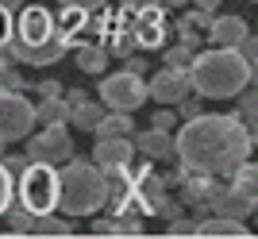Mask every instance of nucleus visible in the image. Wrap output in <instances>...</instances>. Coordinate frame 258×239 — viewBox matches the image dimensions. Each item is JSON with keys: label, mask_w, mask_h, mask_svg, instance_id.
Masks as SVG:
<instances>
[{"label": "nucleus", "mask_w": 258, "mask_h": 239, "mask_svg": "<svg viewBox=\"0 0 258 239\" xmlns=\"http://www.w3.org/2000/svg\"><path fill=\"white\" fill-rule=\"evenodd\" d=\"M250 4H258V0H250Z\"/></svg>", "instance_id": "nucleus-52"}, {"label": "nucleus", "mask_w": 258, "mask_h": 239, "mask_svg": "<svg viewBox=\"0 0 258 239\" xmlns=\"http://www.w3.org/2000/svg\"><path fill=\"white\" fill-rule=\"evenodd\" d=\"M12 205H16V174L0 162V216H8Z\"/></svg>", "instance_id": "nucleus-27"}, {"label": "nucleus", "mask_w": 258, "mask_h": 239, "mask_svg": "<svg viewBox=\"0 0 258 239\" xmlns=\"http://www.w3.org/2000/svg\"><path fill=\"white\" fill-rule=\"evenodd\" d=\"M220 189H224V185H220V174L185 170V177H181V201H189V205H212Z\"/></svg>", "instance_id": "nucleus-15"}, {"label": "nucleus", "mask_w": 258, "mask_h": 239, "mask_svg": "<svg viewBox=\"0 0 258 239\" xmlns=\"http://www.w3.org/2000/svg\"><path fill=\"white\" fill-rule=\"evenodd\" d=\"M205 35H208L212 46H239L250 31H247V20H243V16H216Z\"/></svg>", "instance_id": "nucleus-16"}, {"label": "nucleus", "mask_w": 258, "mask_h": 239, "mask_svg": "<svg viewBox=\"0 0 258 239\" xmlns=\"http://www.w3.org/2000/svg\"><path fill=\"white\" fill-rule=\"evenodd\" d=\"M193 93L197 89H193L189 66H162L158 74L151 77V100H158V104H181Z\"/></svg>", "instance_id": "nucleus-8"}, {"label": "nucleus", "mask_w": 258, "mask_h": 239, "mask_svg": "<svg viewBox=\"0 0 258 239\" xmlns=\"http://www.w3.org/2000/svg\"><path fill=\"white\" fill-rule=\"evenodd\" d=\"M35 235H74V224L70 220H58V212H46L35 224Z\"/></svg>", "instance_id": "nucleus-26"}, {"label": "nucleus", "mask_w": 258, "mask_h": 239, "mask_svg": "<svg viewBox=\"0 0 258 239\" xmlns=\"http://www.w3.org/2000/svg\"><path fill=\"white\" fill-rule=\"evenodd\" d=\"M62 8H85V12H100L108 0H58Z\"/></svg>", "instance_id": "nucleus-39"}, {"label": "nucleus", "mask_w": 258, "mask_h": 239, "mask_svg": "<svg viewBox=\"0 0 258 239\" xmlns=\"http://www.w3.org/2000/svg\"><path fill=\"white\" fill-rule=\"evenodd\" d=\"M16 39V12L0 8V46H8Z\"/></svg>", "instance_id": "nucleus-30"}, {"label": "nucleus", "mask_w": 258, "mask_h": 239, "mask_svg": "<svg viewBox=\"0 0 258 239\" xmlns=\"http://www.w3.org/2000/svg\"><path fill=\"white\" fill-rule=\"evenodd\" d=\"M254 151V139H250L247 119L231 116H212V112H201V116L185 119L181 131H177V158H181L185 170H201V174H220L231 177L235 166H243Z\"/></svg>", "instance_id": "nucleus-1"}, {"label": "nucleus", "mask_w": 258, "mask_h": 239, "mask_svg": "<svg viewBox=\"0 0 258 239\" xmlns=\"http://www.w3.org/2000/svg\"><path fill=\"white\" fill-rule=\"evenodd\" d=\"M181 23H189V27H201V31H208L212 27V12H205V8H197L193 4V12H185V20Z\"/></svg>", "instance_id": "nucleus-32"}, {"label": "nucleus", "mask_w": 258, "mask_h": 239, "mask_svg": "<svg viewBox=\"0 0 258 239\" xmlns=\"http://www.w3.org/2000/svg\"><path fill=\"white\" fill-rule=\"evenodd\" d=\"M93 235H119V220L112 216V220H97L93 224Z\"/></svg>", "instance_id": "nucleus-41"}, {"label": "nucleus", "mask_w": 258, "mask_h": 239, "mask_svg": "<svg viewBox=\"0 0 258 239\" xmlns=\"http://www.w3.org/2000/svg\"><path fill=\"white\" fill-rule=\"evenodd\" d=\"M85 27H89V12L85 8H62V12H58V31H62L74 46L85 43V39H81Z\"/></svg>", "instance_id": "nucleus-19"}, {"label": "nucleus", "mask_w": 258, "mask_h": 239, "mask_svg": "<svg viewBox=\"0 0 258 239\" xmlns=\"http://www.w3.org/2000/svg\"><path fill=\"white\" fill-rule=\"evenodd\" d=\"M231 189H239V193L247 197V201H254V208H258V162H243V166H235V174H231Z\"/></svg>", "instance_id": "nucleus-24"}, {"label": "nucleus", "mask_w": 258, "mask_h": 239, "mask_svg": "<svg viewBox=\"0 0 258 239\" xmlns=\"http://www.w3.org/2000/svg\"><path fill=\"white\" fill-rule=\"evenodd\" d=\"M158 197H166V177L154 174L151 158L135 170V189H131V208L139 216H158Z\"/></svg>", "instance_id": "nucleus-9"}, {"label": "nucleus", "mask_w": 258, "mask_h": 239, "mask_svg": "<svg viewBox=\"0 0 258 239\" xmlns=\"http://www.w3.org/2000/svg\"><path fill=\"white\" fill-rule=\"evenodd\" d=\"M250 85H258V62L250 66Z\"/></svg>", "instance_id": "nucleus-49"}, {"label": "nucleus", "mask_w": 258, "mask_h": 239, "mask_svg": "<svg viewBox=\"0 0 258 239\" xmlns=\"http://www.w3.org/2000/svg\"><path fill=\"white\" fill-rule=\"evenodd\" d=\"M35 224H39V212H31V208H23V205L8 208V228L16 235H35Z\"/></svg>", "instance_id": "nucleus-25"}, {"label": "nucleus", "mask_w": 258, "mask_h": 239, "mask_svg": "<svg viewBox=\"0 0 258 239\" xmlns=\"http://www.w3.org/2000/svg\"><path fill=\"white\" fill-rule=\"evenodd\" d=\"M70 39H66L62 31L54 35V39H46V43H35V46H23L20 39H12L4 50H12V58L16 62H23V66H35V70H43V66H54V62H62L66 58V50H70Z\"/></svg>", "instance_id": "nucleus-11"}, {"label": "nucleus", "mask_w": 258, "mask_h": 239, "mask_svg": "<svg viewBox=\"0 0 258 239\" xmlns=\"http://www.w3.org/2000/svg\"><path fill=\"white\" fill-rule=\"evenodd\" d=\"M27 158L31 162H54V166H66L74 158V139L66 124H46L43 131H31L27 135Z\"/></svg>", "instance_id": "nucleus-7"}, {"label": "nucleus", "mask_w": 258, "mask_h": 239, "mask_svg": "<svg viewBox=\"0 0 258 239\" xmlns=\"http://www.w3.org/2000/svg\"><path fill=\"white\" fill-rule=\"evenodd\" d=\"M158 216H166V220H177V216H181V201H170V197H158Z\"/></svg>", "instance_id": "nucleus-35"}, {"label": "nucleus", "mask_w": 258, "mask_h": 239, "mask_svg": "<svg viewBox=\"0 0 258 239\" xmlns=\"http://www.w3.org/2000/svg\"><path fill=\"white\" fill-rule=\"evenodd\" d=\"M0 89H16V93H23V89H27V77H20V70L12 66V70L0 74Z\"/></svg>", "instance_id": "nucleus-33"}, {"label": "nucleus", "mask_w": 258, "mask_h": 239, "mask_svg": "<svg viewBox=\"0 0 258 239\" xmlns=\"http://www.w3.org/2000/svg\"><path fill=\"white\" fill-rule=\"evenodd\" d=\"M193 58H197V50H189L185 43L166 46V66H193Z\"/></svg>", "instance_id": "nucleus-29"}, {"label": "nucleus", "mask_w": 258, "mask_h": 239, "mask_svg": "<svg viewBox=\"0 0 258 239\" xmlns=\"http://www.w3.org/2000/svg\"><path fill=\"white\" fill-rule=\"evenodd\" d=\"M4 147H8V143H4V139H0V158H4Z\"/></svg>", "instance_id": "nucleus-50"}, {"label": "nucleus", "mask_w": 258, "mask_h": 239, "mask_svg": "<svg viewBox=\"0 0 258 239\" xmlns=\"http://www.w3.org/2000/svg\"><path fill=\"white\" fill-rule=\"evenodd\" d=\"M108 50L104 43H81L77 46V66L85 70V74H104V66H108Z\"/></svg>", "instance_id": "nucleus-22"}, {"label": "nucleus", "mask_w": 258, "mask_h": 239, "mask_svg": "<svg viewBox=\"0 0 258 239\" xmlns=\"http://www.w3.org/2000/svg\"><path fill=\"white\" fill-rule=\"evenodd\" d=\"M100 100L112 112H139L151 100V85L143 81V74L131 70H116V74L100 77Z\"/></svg>", "instance_id": "nucleus-5"}, {"label": "nucleus", "mask_w": 258, "mask_h": 239, "mask_svg": "<svg viewBox=\"0 0 258 239\" xmlns=\"http://www.w3.org/2000/svg\"><path fill=\"white\" fill-rule=\"evenodd\" d=\"M93 135L97 139H108V135H135V119H131V112H104V119H100L97 128H93Z\"/></svg>", "instance_id": "nucleus-20"}, {"label": "nucleus", "mask_w": 258, "mask_h": 239, "mask_svg": "<svg viewBox=\"0 0 258 239\" xmlns=\"http://www.w3.org/2000/svg\"><path fill=\"white\" fill-rule=\"evenodd\" d=\"M212 212H220V216H231V220H247L250 212H254V201H247V197L239 193V189H220L212 201Z\"/></svg>", "instance_id": "nucleus-17"}, {"label": "nucleus", "mask_w": 258, "mask_h": 239, "mask_svg": "<svg viewBox=\"0 0 258 239\" xmlns=\"http://www.w3.org/2000/svg\"><path fill=\"white\" fill-rule=\"evenodd\" d=\"M166 8H147V12H135L131 16V31H135V43L143 50H158L166 43V20H162Z\"/></svg>", "instance_id": "nucleus-12"}, {"label": "nucleus", "mask_w": 258, "mask_h": 239, "mask_svg": "<svg viewBox=\"0 0 258 239\" xmlns=\"http://www.w3.org/2000/svg\"><path fill=\"white\" fill-rule=\"evenodd\" d=\"M193 4H197V8H205V12H216V8H220V0H193Z\"/></svg>", "instance_id": "nucleus-45"}, {"label": "nucleus", "mask_w": 258, "mask_h": 239, "mask_svg": "<svg viewBox=\"0 0 258 239\" xmlns=\"http://www.w3.org/2000/svg\"><path fill=\"white\" fill-rule=\"evenodd\" d=\"M173 124H177V112H170V108H158L154 119H151V128H166V131H170Z\"/></svg>", "instance_id": "nucleus-38"}, {"label": "nucleus", "mask_w": 258, "mask_h": 239, "mask_svg": "<svg viewBox=\"0 0 258 239\" xmlns=\"http://www.w3.org/2000/svg\"><path fill=\"white\" fill-rule=\"evenodd\" d=\"M35 128H39V112L31 100L16 89H0V139L4 143L27 139Z\"/></svg>", "instance_id": "nucleus-6"}, {"label": "nucleus", "mask_w": 258, "mask_h": 239, "mask_svg": "<svg viewBox=\"0 0 258 239\" xmlns=\"http://www.w3.org/2000/svg\"><path fill=\"white\" fill-rule=\"evenodd\" d=\"M189 0H162V8H185Z\"/></svg>", "instance_id": "nucleus-47"}, {"label": "nucleus", "mask_w": 258, "mask_h": 239, "mask_svg": "<svg viewBox=\"0 0 258 239\" xmlns=\"http://www.w3.org/2000/svg\"><path fill=\"white\" fill-rule=\"evenodd\" d=\"M58 35V20L43 4H31V8H20L16 12V39L23 46H35V43H46Z\"/></svg>", "instance_id": "nucleus-10"}, {"label": "nucleus", "mask_w": 258, "mask_h": 239, "mask_svg": "<svg viewBox=\"0 0 258 239\" xmlns=\"http://www.w3.org/2000/svg\"><path fill=\"white\" fill-rule=\"evenodd\" d=\"M189 74H193L197 97H208V100H231L250 85V62L243 58L239 46L197 50Z\"/></svg>", "instance_id": "nucleus-2"}, {"label": "nucleus", "mask_w": 258, "mask_h": 239, "mask_svg": "<svg viewBox=\"0 0 258 239\" xmlns=\"http://www.w3.org/2000/svg\"><path fill=\"white\" fill-rule=\"evenodd\" d=\"M0 8H8V12H20L23 4H20V0H0Z\"/></svg>", "instance_id": "nucleus-46"}, {"label": "nucleus", "mask_w": 258, "mask_h": 239, "mask_svg": "<svg viewBox=\"0 0 258 239\" xmlns=\"http://www.w3.org/2000/svg\"><path fill=\"white\" fill-rule=\"evenodd\" d=\"M250 139H254V151H258V119L250 124Z\"/></svg>", "instance_id": "nucleus-48"}, {"label": "nucleus", "mask_w": 258, "mask_h": 239, "mask_svg": "<svg viewBox=\"0 0 258 239\" xmlns=\"http://www.w3.org/2000/svg\"><path fill=\"white\" fill-rule=\"evenodd\" d=\"M123 70H131V74H147V62H143L139 54H127V58H123Z\"/></svg>", "instance_id": "nucleus-43"}, {"label": "nucleus", "mask_w": 258, "mask_h": 239, "mask_svg": "<svg viewBox=\"0 0 258 239\" xmlns=\"http://www.w3.org/2000/svg\"><path fill=\"white\" fill-rule=\"evenodd\" d=\"M131 139H135V151H139L143 158H151V162L177 154V135H170L166 128H143V131H135Z\"/></svg>", "instance_id": "nucleus-13"}, {"label": "nucleus", "mask_w": 258, "mask_h": 239, "mask_svg": "<svg viewBox=\"0 0 258 239\" xmlns=\"http://www.w3.org/2000/svg\"><path fill=\"white\" fill-rule=\"evenodd\" d=\"M166 235H197V220L193 216H177V220H170V228H166Z\"/></svg>", "instance_id": "nucleus-31"}, {"label": "nucleus", "mask_w": 258, "mask_h": 239, "mask_svg": "<svg viewBox=\"0 0 258 239\" xmlns=\"http://www.w3.org/2000/svg\"><path fill=\"white\" fill-rule=\"evenodd\" d=\"M39 93H43V97H62V81L46 77V81H39Z\"/></svg>", "instance_id": "nucleus-42"}, {"label": "nucleus", "mask_w": 258, "mask_h": 239, "mask_svg": "<svg viewBox=\"0 0 258 239\" xmlns=\"http://www.w3.org/2000/svg\"><path fill=\"white\" fill-rule=\"evenodd\" d=\"M119 8L135 16V12H147V8H162V0H119Z\"/></svg>", "instance_id": "nucleus-34"}, {"label": "nucleus", "mask_w": 258, "mask_h": 239, "mask_svg": "<svg viewBox=\"0 0 258 239\" xmlns=\"http://www.w3.org/2000/svg\"><path fill=\"white\" fill-rule=\"evenodd\" d=\"M66 100H70V104H85L89 93H85V89H74V93H66Z\"/></svg>", "instance_id": "nucleus-44"}, {"label": "nucleus", "mask_w": 258, "mask_h": 239, "mask_svg": "<svg viewBox=\"0 0 258 239\" xmlns=\"http://www.w3.org/2000/svg\"><path fill=\"white\" fill-rule=\"evenodd\" d=\"M35 112H39V124H70V112H74V104L66 97H43L39 104H35Z\"/></svg>", "instance_id": "nucleus-21"}, {"label": "nucleus", "mask_w": 258, "mask_h": 239, "mask_svg": "<svg viewBox=\"0 0 258 239\" xmlns=\"http://www.w3.org/2000/svg\"><path fill=\"white\" fill-rule=\"evenodd\" d=\"M254 224H258V208H254Z\"/></svg>", "instance_id": "nucleus-51"}, {"label": "nucleus", "mask_w": 258, "mask_h": 239, "mask_svg": "<svg viewBox=\"0 0 258 239\" xmlns=\"http://www.w3.org/2000/svg\"><path fill=\"white\" fill-rule=\"evenodd\" d=\"M201 112H205V104H201V100H197V97H185L181 104H177V116H185V119L201 116Z\"/></svg>", "instance_id": "nucleus-36"}, {"label": "nucleus", "mask_w": 258, "mask_h": 239, "mask_svg": "<svg viewBox=\"0 0 258 239\" xmlns=\"http://www.w3.org/2000/svg\"><path fill=\"white\" fill-rule=\"evenodd\" d=\"M131 154H135V139L131 135H108V139H97L93 162L112 170V166H131Z\"/></svg>", "instance_id": "nucleus-14"}, {"label": "nucleus", "mask_w": 258, "mask_h": 239, "mask_svg": "<svg viewBox=\"0 0 258 239\" xmlns=\"http://www.w3.org/2000/svg\"><path fill=\"white\" fill-rule=\"evenodd\" d=\"M0 162H4V166H8V170H12V174L20 177L23 170H27V162H31V158H27V154H4Z\"/></svg>", "instance_id": "nucleus-37"}, {"label": "nucleus", "mask_w": 258, "mask_h": 239, "mask_svg": "<svg viewBox=\"0 0 258 239\" xmlns=\"http://www.w3.org/2000/svg\"><path fill=\"white\" fill-rule=\"evenodd\" d=\"M235 116H239V119H247V124H254V119H258V85L239 93V108H235Z\"/></svg>", "instance_id": "nucleus-28"}, {"label": "nucleus", "mask_w": 258, "mask_h": 239, "mask_svg": "<svg viewBox=\"0 0 258 239\" xmlns=\"http://www.w3.org/2000/svg\"><path fill=\"white\" fill-rule=\"evenodd\" d=\"M108 170L93 158H70L62 166V212L66 216H97L108 205Z\"/></svg>", "instance_id": "nucleus-3"}, {"label": "nucleus", "mask_w": 258, "mask_h": 239, "mask_svg": "<svg viewBox=\"0 0 258 239\" xmlns=\"http://www.w3.org/2000/svg\"><path fill=\"white\" fill-rule=\"evenodd\" d=\"M239 50H243V58L254 66V62H258V35H247V39L239 43Z\"/></svg>", "instance_id": "nucleus-40"}, {"label": "nucleus", "mask_w": 258, "mask_h": 239, "mask_svg": "<svg viewBox=\"0 0 258 239\" xmlns=\"http://www.w3.org/2000/svg\"><path fill=\"white\" fill-rule=\"evenodd\" d=\"M16 205L31 208L39 216L58 212L62 208V170L54 162H27V170L16 177Z\"/></svg>", "instance_id": "nucleus-4"}, {"label": "nucleus", "mask_w": 258, "mask_h": 239, "mask_svg": "<svg viewBox=\"0 0 258 239\" xmlns=\"http://www.w3.org/2000/svg\"><path fill=\"white\" fill-rule=\"evenodd\" d=\"M104 112H108L104 100H85V104H74L70 124H74V128H81V131H93L100 119H104Z\"/></svg>", "instance_id": "nucleus-23"}, {"label": "nucleus", "mask_w": 258, "mask_h": 239, "mask_svg": "<svg viewBox=\"0 0 258 239\" xmlns=\"http://www.w3.org/2000/svg\"><path fill=\"white\" fill-rule=\"evenodd\" d=\"M197 235H208V239H224V235H250L243 228V220H231V216H220V212H208L205 220H197Z\"/></svg>", "instance_id": "nucleus-18"}]
</instances>
